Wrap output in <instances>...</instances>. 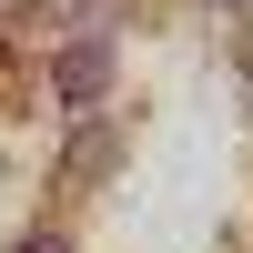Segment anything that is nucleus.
<instances>
[{"instance_id": "nucleus-2", "label": "nucleus", "mask_w": 253, "mask_h": 253, "mask_svg": "<svg viewBox=\"0 0 253 253\" xmlns=\"http://www.w3.org/2000/svg\"><path fill=\"white\" fill-rule=\"evenodd\" d=\"M101 162H112V132H81V142H71V172H61V182H91Z\"/></svg>"}, {"instance_id": "nucleus-3", "label": "nucleus", "mask_w": 253, "mask_h": 253, "mask_svg": "<svg viewBox=\"0 0 253 253\" xmlns=\"http://www.w3.org/2000/svg\"><path fill=\"white\" fill-rule=\"evenodd\" d=\"M10 253H71V233H51V223H41V233H20Z\"/></svg>"}, {"instance_id": "nucleus-1", "label": "nucleus", "mask_w": 253, "mask_h": 253, "mask_svg": "<svg viewBox=\"0 0 253 253\" xmlns=\"http://www.w3.org/2000/svg\"><path fill=\"white\" fill-rule=\"evenodd\" d=\"M101 91H112V41H101V31H81L71 51L51 61V101H61V112H91Z\"/></svg>"}]
</instances>
